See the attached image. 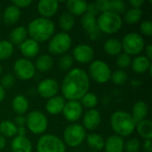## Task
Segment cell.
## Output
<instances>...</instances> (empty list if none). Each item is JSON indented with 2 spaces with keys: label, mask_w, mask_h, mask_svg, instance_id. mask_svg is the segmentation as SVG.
Instances as JSON below:
<instances>
[{
  "label": "cell",
  "mask_w": 152,
  "mask_h": 152,
  "mask_svg": "<svg viewBox=\"0 0 152 152\" xmlns=\"http://www.w3.org/2000/svg\"><path fill=\"white\" fill-rule=\"evenodd\" d=\"M90 85L87 72L81 68H73L64 76L61 85V91L65 100L80 101L89 92Z\"/></svg>",
  "instance_id": "6da1fadb"
},
{
  "label": "cell",
  "mask_w": 152,
  "mask_h": 152,
  "mask_svg": "<svg viewBox=\"0 0 152 152\" xmlns=\"http://www.w3.org/2000/svg\"><path fill=\"white\" fill-rule=\"evenodd\" d=\"M28 36L37 43L49 40L55 32V24L51 19L37 17L30 20L27 27Z\"/></svg>",
  "instance_id": "7a4b0ae2"
},
{
  "label": "cell",
  "mask_w": 152,
  "mask_h": 152,
  "mask_svg": "<svg viewBox=\"0 0 152 152\" xmlns=\"http://www.w3.org/2000/svg\"><path fill=\"white\" fill-rule=\"evenodd\" d=\"M110 126L115 134L124 138L128 137L135 131L136 123L129 112L116 110L110 117Z\"/></svg>",
  "instance_id": "3957f363"
},
{
  "label": "cell",
  "mask_w": 152,
  "mask_h": 152,
  "mask_svg": "<svg viewBox=\"0 0 152 152\" xmlns=\"http://www.w3.org/2000/svg\"><path fill=\"white\" fill-rule=\"evenodd\" d=\"M96 21L99 31L108 35L118 32L123 25V19L121 15L110 11L101 12L96 18Z\"/></svg>",
  "instance_id": "277c9868"
},
{
  "label": "cell",
  "mask_w": 152,
  "mask_h": 152,
  "mask_svg": "<svg viewBox=\"0 0 152 152\" xmlns=\"http://www.w3.org/2000/svg\"><path fill=\"white\" fill-rule=\"evenodd\" d=\"M86 130L82 125L72 123L67 126L63 131V142L66 146L76 148L81 145L86 137Z\"/></svg>",
  "instance_id": "5b68a950"
},
{
  "label": "cell",
  "mask_w": 152,
  "mask_h": 152,
  "mask_svg": "<svg viewBox=\"0 0 152 152\" xmlns=\"http://www.w3.org/2000/svg\"><path fill=\"white\" fill-rule=\"evenodd\" d=\"M36 149L37 152H66V145L59 136L44 134L38 138Z\"/></svg>",
  "instance_id": "8992f818"
},
{
  "label": "cell",
  "mask_w": 152,
  "mask_h": 152,
  "mask_svg": "<svg viewBox=\"0 0 152 152\" xmlns=\"http://www.w3.org/2000/svg\"><path fill=\"white\" fill-rule=\"evenodd\" d=\"M122 51L130 56L139 55L145 48L143 37L137 32H129L126 34L121 41Z\"/></svg>",
  "instance_id": "52a82bcc"
},
{
  "label": "cell",
  "mask_w": 152,
  "mask_h": 152,
  "mask_svg": "<svg viewBox=\"0 0 152 152\" xmlns=\"http://www.w3.org/2000/svg\"><path fill=\"white\" fill-rule=\"evenodd\" d=\"M72 46V38L69 33L61 31L49 39L48 51L50 53L54 55H63Z\"/></svg>",
  "instance_id": "ba28073f"
},
{
  "label": "cell",
  "mask_w": 152,
  "mask_h": 152,
  "mask_svg": "<svg viewBox=\"0 0 152 152\" xmlns=\"http://www.w3.org/2000/svg\"><path fill=\"white\" fill-rule=\"evenodd\" d=\"M111 69L102 60H94L88 68V77L98 84H106L110 80Z\"/></svg>",
  "instance_id": "9c48e42d"
},
{
  "label": "cell",
  "mask_w": 152,
  "mask_h": 152,
  "mask_svg": "<svg viewBox=\"0 0 152 152\" xmlns=\"http://www.w3.org/2000/svg\"><path fill=\"white\" fill-rule=\"evenodd\" d=\"M26 128L34 134H44L48 127V118L40 110H32L26 116Z\"/></svg>",
  "instance_id": "30bf717a"
},
{
  "label": "cell",
  "mask_w": 152,
  "mask_h": 152,
  "mask_svg": "<svg viewBox=\"0 0 152 152\" xmlns=\"http://www.w3.org/2000/svg\"><path fill=\"white\" fill-rule=\"evenodd\" d=\"M13 72L15 76L24 81L30 80L34 77L36 74V68L34 62L31 60L26 58H20L14 61L13 64Z\"/></svg>",
  "instance_id": "8fae6325"
},
{
  "label": "cell",
  "mask_w": 152,
  "mask_h": 152,
  "mask_svg": "<svg viewBox=\"0 0 152 152\" xmlns=\"http://www.w3.org/2000/svg\"><path fill=\"white\" fill-rule=\"evenodd\" d=\"M37 91L42 98L48 100L53 96L58 95L60 91V85L53 78H45L38 83Z\"/></svg>",
  "instance_id": "7c38bea8"
},
{
  "label": "cell",
  "mask_w": 152,
  "mask_h": 152,
  "mask_svg": "<svg viewBox=\"0 0 152 152\" xmlns=\"http://www.w3.org/2000/svg\"><path fill=\"white\" fill-rule=\"evenodd\" d=\"M72 58L79 63H91L94 59V50L87 44H79L72 50Z\"/></svg>",
  "instance_id": "4fadbf2b"
},
{
  "label": "cell",
  "mask_w": 152,
  "mask_h": 152,
  "mask_svg": "<svg viewBox=\"0 0 152 152\" xmlns=\"http://www.w3.org/2000/svg\"><path fill=\"white\" fill-rule=\"evenodd\" d=\"M61 113L68 122L76 123L83 116V107L79 101H66Z\"/></svg>",
  "instance_id": "5bb4252c"
},
{
  "label": "cell",
  "mask_w": 152,
  "mask_h": 152,
  "mask_svg": "<svg viewBox=\"0 0 152 152\" xmlns=\"http://www.w3.org/2000/svg\"><path fill=\"white\" fill-rule=\"evenodd\" d=\"M80 23H81L84 30L89 35V37L92 40H95L99 37L100 31L97 27L96 16H94L89 12H86L84 15L81 16Z\"/></svg>",
  "instance_id": "9a60e30c"
},
{
  "label": "cell",
  "mask_w": 152,
  "mask_h": 152,
  "mask_svg": "<svg viewBox=\"0 0 152 152\" xmlns=\"http://www.w3.org/2000/svg\"><path fill=\"white\" fill-rule=\"evenodd\" d=\"M102 122V115L96 109L88 110L83 114L82 126L86 130L94 131L95 130Z\"/></svg>",
  "instance_id": "2e32d148"
},
{
  "label": "cell",
  "mask_w": 152,
  "mask_h": 152,
  "mask_svg": "<svg viewBox=\"0 0 152 152\" xmlns=\"http://www.w3.org/2000/svg\"><path fill=\"white\" fill-rule=\"evenodd\" d=\"M37 8L40 17L50 19L57 13L59 2L56 0H41L37 3Z\"/></svg>",
  "instance_id": "e0dca14e"
},
{
  "label": "cell",
  "mask_w": 152,
  "mask_h": 152,
  "mask_svg": "<svg viewBox=\"0 0 152 152\" xmlns=\"http://www.w3.org/2000/svg\"><path fill=\"white\" fill-rule=\"evenodd\" d=\"M20 51L22 54L23 58L26 59H32L34 57H37L40 52V45L37 41L27 38L24 42H22L20 45Z\"/></svg>",
  "instance_id": "ac0fdd59"
},
{
  "label": "cell",
  "mask_w": 152,
  "mask_h": 152,
  "mask_svg": "<svg viewBox=\"0 0 152 152\" xmlns=\"http://www.w3.org/2000/svg\"><path fill=\"white\" fill-rule=\"evenodd\" d=\"M132 69L137 74H144L150 72L151 74V61L145 55H137L131 61Z\"/></svg>",
  "instance_id": "d6986e66"
},
{
  "label": "cell",
  "mask_w": 152,
  "mask_h": 152,
  "mask_svg": "<svg viewBox=\"0 0 152 152\" xmlns=\"http://www.w3.org/2000/svg\"><path fill=\"white\" fill-rule=\"evenodd\" d=\"M66 100L62 95H56L48 99L45 102V110L47 113L56 116L62 112Z\"/></svg>",
  "instance_id": "ffe728a7"
},
{
  "label": "cell",
  "mask_w": 152,
  "mask_h": 152,
  "mask_svg": "<svg viewBox=\"0 0 152 152\" xmlns=\"http://www.w3.org/2000/svg\"><path fill=\"white\" fill-rule=\"evenodd\" d=\"M105 152H124L125 151V141L124 138L112 134L110 135L104 142Z\"/></svg>",
  "instance_id": "44dd1931"
},
{
  "label": "cell",
  "mask_w": 152,
  "mask_h": 152,
  "mask_svg": "<svg viewBox=\"0 0 152 152\" xmlns=\"http://www.w3.org/2000/svg\"><path fill=\"white\" fill-rule=\"evenodd\" d=\"M12 152H32L33 146L27 136H18L12 138L11 142Z\"/></svg>",
  "instance_id": "7402d4cb"
},
{
  "label": "cell",
  "mask_w": 152,
  "mask_h": 152,
  "mask_svg": "<svg viewBox=\"0 0 152 152\" xmlns=\"http://www.w3.org/2000/svg\"><path fill=\"white\" fill-rule=\"evenodd\" d=\"M29 102L26 96L23 94H17L12 100V109L17 115H24L28 112Z\"/></svg>",
  "instance_id": "603a6c76"
},
{
  "label": "cell",
  "mask_w": 152,
  "mask_h": 152,
  "mask_svg": "<svg viewBox=\"0 0 152 152\" xmlns=\"http://www.w3.org/2000/svg\"><path fill=\"white\" fill-rule=\"evenodd\" d=\"M88 4L84 0H69L66 3L68 12L75 16H82L87 11Z\"/></svg>",
  "instance_id": "cb8c5ba5"
},
{
  "label": "cell",
  "mask_w": 152,
  "mask_h": 152,
  "mask_svg": "<svg viewBox=\"0 0 152 152\" xmlns=\"http://www.w3.org/2000/svg\"><path fill=\"white\" fill-rule=\"evenodd\" d=\"M148 113H149V107L145 102L138 101L133 105L131 116L136 124L145 119L148 116Z\"/></svg>",
  "instance_id": "d4e9b609"
},
{
  "label": "cell",
  "mask_w": 152,
  "mask_h": 152,
  "mask_svg": "<svg viewBox=\"0 0 152 152\" xmlns=\"http://www.w3.org/2000/svg\"><path fill=\"white\" fill-rule=\"evenodd\" d=\"M20 18V9L14 6L13 4H9L4 11L3 20L7 25L16 24Z\"/></svg>",
  "instance_id": "484cf974"
},
{
  "label": "cell",
  "mask_w": 152,
  "mask_h": 152,
  "mask_svg": "<svg viewBox=\"0 0 152 152\" xmlns=\"http://www.w3.org/2000/svg\"><path fill=\"white\" fill-rule=\"evenodd\" d=\"M28 38L27 28L24 26H17L9 33V41L13 45H20Z\"/></svg>",
  "instance_id": "4316f807"
},
{
  "label": "cell",
  "mask_w": 152,
  "mask_h": 152,
  "mask_svg": "<svg viewBox=\"0 0 152 152\" xmlns=\"http://www.w3.org/2000/svg\"><path fill=\"white\" fill-rule=\"evenodd\" d=\"M103 50L110 56H118L120 53H122L121 41L115 37H110L104 42Z\"/></svg>",
  "instance_id": "83f0119b"
},
{
  "label": "cell",
  "mask_w": 152,
  "mask_h": 152,
  "mask_svg": "<svg viewBox=\"0 0 152 152\" xmlns=\"http://www.w3.org/2000/svg\"><path fill=\"white\" fill-rule=\"evenodd\" d=\"M36 70L40 72H46L49 71L53 66V59L50 54H41L39 55L34 63Z\"/></svg>",
  "instance_id": "f1b7e54d"
},
{
  "label": "cell",
  "mask_w": 152,
  "mask_h": 152,
  "mask_svg": "<svg viewBox=\"0 0 152 152\" xmlns=\"http://www.w3.org/2000/svg\"><path fill=\"white\" fill-rule=\"evenodd\" d=\"M86 141L87 145L94 151L99 152L102 151L104 147V142L105 139L99 134L96 133H91L86 134Z\"/></svg>",
  "instance_id": "f546056e"
},
{
  "label": "cell",
  "mask_w": 152,
  "mask_h": 152,
  "mask_svg": "<svg viewBox=\"0 0 152 152\" xmlns=\"http://www.w3.org/2000/svg\"><path fill=\"white\" fill-rule=\"evenodd\" d=\"M135 130L138 134L144 140L152 139V122L151 119H143L136 124Z\"/></svg>",
  "instance_id": "4dcf8cb0"
},
{
  "label": "cell",
  "mask_w": 152,
  "mask_h": 152,
  "mask_svg": "<svg viewBox=\"0 0 152 152\" xmlns=\"http://www.w3.org/2000/svg\"><path fill=\"white\" fill-rule=\"evenodd\" d=\"M0 134L6 138H13L17 135V126L13 121L4 119L0 122Z\"/></svg>",
  "instance_id": "1f68e13d"
},
{
  "label": "cell",
  "mask_w": 152,
  "mask_h": 152,
  "mask_svg": "<svg viewBox=\"0 0 152 152\" xmlns=\"http://www.w3.org/2000/svg\"><path fill=\"white\" fill-rule=\"evenodd\" d=\"M75 17L68 12H64L59 18V26L63 32L68 33L75 26Z\"/></svg>",
  "instance_id": "d6a6232c"
},
{
  "label": "cell",
  "mask_w": 152,
  "mask_h": 152,
  "mask_svg": "<svg viewBox=\"0 0 152 152\" xmlns=\"http://www.w3.org/2000/svg\"><path fill=\"white\" fill-rule=\"evenodd\" d=\"M142 17V9L137 8H130L125 12L124 20L129 25L137 24Z\"/></svg>",
  "instance_id": "836d02e7"
},
{
  "label": "cell",
  "mask_w": 152,
  "mask_h": 152,
  "mask_svg": "<svg viewBox=\"0 0 152 152\" xmlns=\"http://www.w3.org/2000/svg\"><path fill=\"white\" fill-rule=\"evenodd\" d=\"M14 52V45L8 40H0V61L9 59Z\"/></svg>",
  "instance_id": "e575fe53"
},
{
  "label": "cell",
  "mask_w": 152,
  "mask_h": 152,
  "mask_svg": "<svg viewBox=\"0 0 152 152\" xmlns=\"http://www.w3.org/2000/svg\"><path fill=\"white\" fill-rule=\"evenodd\" d=\"M79 102H80L83 108L92 110V109H95V107L98 104L99 99H98V96L95 94L88 92L80 99Z\"/></svg>",
  "instance_id": "d590c367"
},
{
  "label": "cell",
  "mask_w": 152,
  "mask_h": 152,
  "mask_svg": "<svg viewBox=\"0 0 152 152\" xmlns=\"http://www.w3.org/2000/svg\"><path fill=\"white\" fill-rule=\"evenodd\" d=\"M127 78L128 75L124 69H117L111 73L110 81L116 86H122L127 81Z\"/></svg>",
  "instance_id": "8d00e7d4"
},
{
  "label": "cell",
  "mask_w": 152,
  "mask_h": 152,
  "mask_svg": "<svg viewBox=\"0 0 152 152\" xmlns=\"http://www.w3.org/2000/svg\"><path fill=\"white\" fill-rule=\"evenodd\" d=\"M73 58L70 54H68V53H65L63 55L61 56L59 61H58V65H59V68L62 70H65V71H69L72 68V65H73Z\"/></svg>",
  "instance_id": "74e56055"
},
{
  "label": "cell",
  "mask_w": 152,
  "mask_h": 152,
  "mask_svg": "<svg viewBox=\"0 0 152 152\" xmlns=\"http://www.w3.org/2000/svg\"><path fill=\"white\" fill-rule=\"evenodd\" d=\"M131 61H132L131 56L126 53H120L116 59V63L119 68V69H124L128 68L131 65Z\"/></svg>",
  "instance_id": "f35d334b"
},
{
  "label": "cell",
  "mask_w": 152,
  "mask_h": 152,
  "mask_svg": "<svg viewBox=\"0 0 152 152\" xmlns=\"http://www.w3.org/2000/svg\"><path fill=\"white\" fill-rule=\"evenodd\" d=\"M126 11V4L122 0H110V12L118 15L125 13Z\"/></svg>",
  "instance_id": "ab89813d"
},
{
  "label": "cell",
  "mask_w": 152,
  "mask_h": 152,
  "mask_svg": "<svg viewBox=\"0 0 152 152\" xmlns=\"http://www.w3.org/2000/svg\"><path fill=\"white\" fill-rule=\"evenodd\" d=\"M14 84H15V76L12 75V73H7V74H4V76L1 77L0 86L4 90L12 88L14 86Z\"/></svg>",
  "instance_id": "60d3db41"
},
{
  "label": "cell",
  "mask_w": 152,
  "mask_h": 152,
  "mask_svg": "<svg viewBox=\"0 0 152 152\" xmlns=\"http://www.w3.org/2000/svg\"><path fill=\"white\" fill-rule=\"evenodd\" d=\"M141 147V142L137 138H131L125 142V151L138 152Z\"/></svg>",
  "instance_id": "b9f144b4"
},
{
  "label": "cell",
  "mask_w": 152,
  "mask_h": 152,
  "mask_svg": "<svg viewBox=\"0 0 152 152\" xmlns=\"http://www.w3.org/2000/svg\"><path fill=\"white\" fill-rule=\"evenodd\" d=\"M140 30L143 36L151 37L152 35V22L150 20H145L140 24Z\"/></svg>",
  "instance_id": "7bdbcfd3"
},
{
  "label": "cell",
  "mask_w": 152,
  "mask_h": 152,
  "mask_svg": "<svg viewBox=\"0 0 152 152\" xmlns=\"http://www.w3.org/2000/svg\"><path fill=\"white\" fill-rule=\"evenodd\" d=\"M99 12L110 11V0H98L94 2Z\"/></svg>",
  "instance_id": "ee69618b"
},
{
  "label": "cell",
  "mask_w": 152,
  "mask_h": 152,
  "mask_svg": "<svg viewBox=\"0 0 152 152\" xmlns=\"http://www.w3.org/2000/svg\"><path fill=\"white\" fill-rule=\"evenodd\" d=\"M32 4L31 0H15L12 2V4H13L14 6L18 7L19 9L20 8H26L28 6H29Z\"/></svg>",
  "instance_id": "f6af8a7d"
},
{
  "label": "cell",
  "mask_w": 152,
  "mask_h": 152,
  "mask_svg": "<svg viewBox=\"0 0 152 152\" xmlns=\"http://www.w3.org/2000/svg\"><path fill=\"white\" fill-rule=\"evenodd\" d=\"M13 123L17 126V127H19V126H25V124H26V117L24 115H17L14 118Z\"/></svg>",
  "instance_id": "bcb514c9"
},
{
  "label": "cell",
  "mask_w": 152,
  "mask_h": 152,
  "mask_svg": "<svg viewBox=\"0 0 152 152\" xmlns=\"http://www.w3.org/2000/svg\"><path fill=\"white\" fill-rule=\"evenodd\" d=\"M86 12H89V13H91V14H93V15H94V16L100 14V12H99V11H98V9H97V7H96V5H95L94 3L88 4Z\"/></svg>",
  "instance_id": "7dc6e473"
},
{
  "label": "cell",
  "mask_w": 152,
  "mask_h": 152,
  "mask_svg": "<svg viewBox=\"0 0 152 152\" xmlns=\"http://www.w3.org/2000/svg\"><path fill=\"white\" fill-rule=\"evenodd\" d=\"M143 4H144V1L143 0H130L129 1V4L132 6L131 8L141 9V7L142 6Z\"/></svg>",
  "instance_id": "c3c4849f"
},
{
  "label": "cell",
  "mask_w": 152,
  "mask_h": 152,
  "mask_svg": "<svg viewBox=\"0 0 152 152\" xmlns=\"http://www.w3.org/2000/svg\"><path fill=\"white\" fill-rule=\"evenodd\" d=\"M142 148L145 152L152 151V140H144V142L142 144Z\"/></svg>",
  "instance_id": "681fc988"
},
{
  "label": "cell",
  "mask_w": 152,
  "mask_h": 152,
  "mask_svg": "<svg viewBox=\"0 0 152 152\" xmlns=\"http://www.w3.org/2000/svg\"><path fill=\"white\" fill-rule=\"evenodd\" d=\"M145 56L151 61L152 59V45L151 44H149L147 46H145Z\"/></svg>",
  "instance_id": "f907efd6"
},
{
  "label": "cell",
  "mask_w": 152,
  "mask_h": 152,
  "mask_svg": "<svg viewBox=\"0 0 152 152\" xmlns=\"http://www.w3.org/2000/svg\"><path fill=\"white\" fill-rule=\"evenodd\" d=\"M27 128L26 126H19L17 127V135L18 136H26Z\"/></svg>",
  "instance_id": "816d5d0a"
},
{
  "label": "cell",
  "mask_w": 152,
  "mask_h": 152,
  "mask_svg": "<svg viewBox=\"0 0 152 152\" xmlns=\"http://www.w3.org/2000/svg\"><path fill=\"white\" fill-rule=\"evenodd\" d=\"M5 146H6V139L0 134V151L4 150Z\"/></svg>",
  "instance_id": "f5cc1de1"
},
{
  "label": "cell",
  "mask_w": 152,
  "mask_h": 152,
  "mask_svg": "<svg viewBox=\"0 0 152 152\" xmlns=\"http://www.w3.org/2000/svg\"><path fill=\"white\" fill-rule=\"evenodd\" d=\"M5 94H6V93H5V90L0 86V103L4 100V98H5Z\"/></svg>",
  "instance_id": "db71d44e"
},
{
  "label": "cell",
  "mask_w": 152,
  "mask_h": 152,
  "mask_svg": "<svg viewBox=\"0 0 152 152\" xmlns=\"http://www.w3.org/2000/svg\"><path fill=\"white\" fill-rule=\"evenodd\" d=\"M141 81H139V80H133L132 81V85L134 86H141Z\"/></svg>",
  "instance_id": "11a10c76"
},
{
  "label": "cell",
  "mask_w": 152,
  "mask_h": 152,
  "mask_svg": "<svg viewBox=\"0 0 152 152\" xmlns=\"http://www.w3.org/2000/svg\"><path fill=\"white\" fill-rule=\"evenodd\" d=\"M2 73H3V67L0 65V77L2 76Z\"/></svg>",
  "instance_id": "9f6ffc18"
},
{
  "label": "cell",
  "mask_w": 152,
  "mask_h": 152,
  "mask_svg": "<svg viewBox=\"0 0 152 152\" xmlns=\"http://www.w3.org/2000/svg\"><path fill=\"white\" fill-rule=\"evenodd\" d=\"M90 152H97V151H90Z\"/></svg>",
  "instance_id": "6f0895ef"
},
{
  "label": "cell",
  "mask_w": 152,
  "mask_h": 152,
  "mask_svg": "<svg viewBox=\"0 0 152 152\" xmlns=\"http://www.w3.org/2000/svg\"><path fill=\"white\" fill-rule=\"evenodd\" d=\"M0 20H1V16H0Z\"/></svg>",
  "instance_id": "680465c9"
}]
</instances>
